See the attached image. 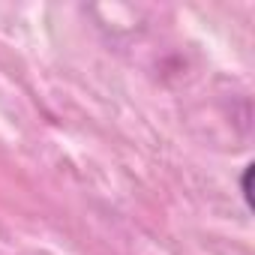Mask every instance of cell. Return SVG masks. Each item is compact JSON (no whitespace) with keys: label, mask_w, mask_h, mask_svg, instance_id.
Returning <instances> with one entry per match:
<instances>
[{"label":"cell","mask_w":255,"mask_h":255,"mask_svg":"<svg viewBox=\"0 0 255 255\" xmlns=\"http://www.w3.org/2000/svg\"><path fill=\"white\" fill-rule=\"evenodd\" d=\"M252 162L249 165H243V171H240V195H243V204L252 210V189H249V177H252Z\"/></svg>","instance_id":"6da1fadb"}]
</instances>
